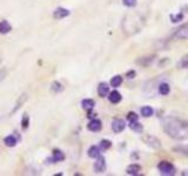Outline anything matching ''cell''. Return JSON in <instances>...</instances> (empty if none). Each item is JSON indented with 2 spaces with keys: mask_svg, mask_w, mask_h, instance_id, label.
Masks as SVG:
<instances>
[{
  "mask_svg": "<svg viewBox=\"0 0 188 176\" xmlns=\"http://www.w3.org/2000/svg\"><path fill=\"white\" fill-rule=\"evenodd\" d=\"M64 91V86L61 85L59 81H53L52 85H51V92L52 93H60V92Z\"/></svg>",
  "mask_w": 188,
  "mask_h": 176,
  "instance_id": "44dd1931",
  "label": "cell"
},
{
  "mask_svg": "<svg viewBox=\"0 0 188 176\" xmlns=\"http://www.w3.org/2000/svg\"><path fill=\"white\" fill-rule=\"evenodd\" d=\"M181 175H188V170H185L183 173H181Z\"/></svg>",
  "mask_w": 188,
  "mask_h": 176,
  "instance_id": "d6a6232c",
  "label": "cell"
},
{
  "mask_svg": "<svg viewBox=\"0 0 188 176\" xmlns=\"http://www.w3.org/2000/svg\"><path fill=\"white\" fill-rule=\"evenodd\" d=\"M2 59H4V57H2V53L0 52V65H1V62H2Z\"/></svg>",
  "mask_w": 188,
  "mask_h": 176,
  "instance_id": "1f68e13d",
  "label": "cell"
},
{
  "mask_svg": "<svg viewBox=\"0 0 188 176\" xmlns=\"http://www.w3.org/2000/svg\"><path fill=\"white\" fill-rule=\"evenodd\" d=\"M125 128H126V123H125V121H123L122 119H114V120L112 121V129H113V131L116 133V134L123 131Z\"/></svg>",
  "mask_w": 188,
  "mask_h": 176,
  "instance_id": "5b68a950",
  "label": "cell"
},
{
  "mask_svg": "<svg viewBox=\"0 0 188 176\" xmlns=\"http://www.w3.org/2000/svg\"><path fill=\"white\" fill-rule=\"evenodd\" d=\"M158 91H159V93H160L161 95H167V94H169V92H170V87H169V85L166 84V82H162V84H160L159 87H158Z\"/></svg>",
  "mask_w": 188,
  "mask_h": 176,
  "instance_id": "ffe728a7",
  "label": "cell"
},
{
  "mask_svg": "<svg viewBox=\"0 0 188 176\" xmlns=\"http://www.w3.org/2000/svg\"><path fill=\"white\" fill-rule=\"evenodd\" d=\"M28 126H29V116L27 114H25L21 119V128L25 131V129L28 128Z\"/></svg>",
  "mask_w": 188,
  "mask_h": 176,
  "instance_id": "cb8c5ba5",
  "label": "cell"
},
{
  "mask_svg": "<svg viewBox=\"0 0 188 176\" xmlns=\"http://www.w3.org/2000/svg\"><path fill=\"white\" fill-rule=\"evenodd\" d=\"M175 151H179L180 154H182V155H186V156H188V146H180V147H176V148H174Z\"/></svg>",
  "mask_w": 188,
  "mask_h": 176,
  "instance_id": "484cf974",
  "label": "cell"
},
{
  "mask_svg": "<svg viewBox=\"0 0 188 176\" xmlns=\"http://www.w3.org/2000/svg\"><path fill=\"white\" fill-rule=\"evenodd\" d=\"M26 100H27V94H22V95H20V96H19V99H18V101H17V104H15V106H14L12 113H14V111H18L21 106L25 104V101H26Z\"/></svg>",
  "mask_w": 188,
  "mask_h": 176,
  "instance_id": "7402d4cb",
  "label": "cell"
},
{
  "mask_svg": "<svg viewBox=\"0 0 188 176\" xmlns=\"http://www.w3.org/2000/svg\"><path fill=\"white\" fill-rule=\"evenodd\" d=\"M163 129L166 134L174 140H185L188 137V126L186 122L176 117H167L163 121Z\"/></svg>",
  "mask_w": 188,
  "mask_h": 176,
  "instance_id": "6da1fadb",
  "label": "cell"
},
{
  "mask_svg": "<svg viewBox=\"0 0 188 176\" xmlns=\"http://www.w3.org/2000/svg\"><path fill=\"white\" fill-rule=\"evenodd\" d=\"M102 128V122L99 119H92L87 124V129L91 131H99Z\"/></svg>",
  "mask_w": 188,
  "mask_h": 176,
  "instance_id": "ba28073f",
  "label": "cell"
},
{
  "mask_svg": "<svg viewBox=\"0 0 188 176\" xmlns=\"http://www.w3.org/2000/svg\"><path fill=\"white\" fill-rule=\"evenodd\" d=\"M69 14H71L69 10L64 8V7H58L53 12V18L57 20H60V19H64V18H67Z\"/></svg>",
  "mask_w": 188,
  "mask_h": 176,
  "instance_id": "8992f818",
  "label": "cell"
},
{
  "mask_svg": "<svg viewBox=\"0 0 188 176\" xmlns=\"http://www.w3.org/2000/svg\"><path fill=\"white\" fill-rule=\"evenodd\" d=\"M65 160V154L59 149H54L52 151V156L49 158H47V161H52V163H57V162H61Z\"/></svg>",
  "mask_w": 188,
  "mask_h": 176,
  "instance_id": "52a82bcc",
  "label": "cell"
},
{
  "mask_svg": "<svg viewBox=\"0 0 188 176\" xmlns=\"http://www.w3.org/2000/svg\"><path fill=\"white\" fill-rule=\"evenodd\" d=\"M127 120L128 122H135V121H139V115L134 113V111H129L127 114Z\"/></svg>",
  "mask_w": 188,
  "mask_h": 176,
  "instance_id": "d4e9b609",
  "label": "cell"
},
{
  "mask_svg": "<svg viewBox=\"0 0 188 176\" xmlns=\"http://www.w3.org/2000/svg\"><path fill=\"white\" fill-rule=\"evenodd\" d=\"M175 37L178 39H188V24L181 26L178 31H176V34Z\"/></svg>",
  "mask_w": 188,
  "mask_h": 176,
  "instance_id": "8fae6325",
  "label": "cell"
},
{
  "mask_svg": "<svg viewBox=\"0 0 188 176\" xmlns=\"http://www.w3.org/2000/svg\"><path fill=\"white\" fill-rule=\"evenodd\" d=\"M100 148H99V146H92V147H89L87 150V155L91 158H96L98 156H100Z\"/></svg>",
  "mask_w": 188,
  "mask_h": 176,
  "instance_id": "5bb4252c",
  "label": "cell"
},
{
  "mask_svg": "<svg viewBox=\"0 0 188 176\" xmlns=\"http://www.w3.org/2000/svg\"><path fill=\"white\" fill-rule=\"evenodd\" d=\"M178 66H179L180 68H188V54H186V55L181 59L180 64H178Z\"/></svg>",
  "mask_w": 188,
  "mask_h": 176,
  "instance_id": "83f0119b",
  "label": "cell"
},
{
  "mask_svg": "<svg viewBox=\"0 0 188 176\" xmlns=\"http://www.w3.org/2000/svg\"><path fill=\"white\" fill-rule=\"evenodd\" d=\"M12 31V26L7 20L0 21V34H7Z\"/></svg>",
  "mask_w": 188,
  "mask_h": 176,
  "instance_id": "9a60e30c",
  "label": "cell"
},
{
  "mask_svg": "<svg viewBox=\"0 0 188 176\" xmlns=\"http://www.w3.org/2000/svg\"><path fill=\"white\" fill-rule=\"evenodd\" d=\"M129 128L135 133H142L143 131V126L139 122V121H135V122H129Z\"/></svg>",
  "mask_w": 188,
  "mask_h": 176,
  "instance_id": "d6986e66",
  "label": "cell"
},
{
  "mask_svg": "<svg viewBox=\"0 0 188 176\" xmlns=\"http://www.w3.org/2000/svg\"><path fill=\"white\" fill-rule=\"evenodd\" d=\"M6 75H7V69L6 68H1L0 69V82L4 81V79L6 78Z\"/></svg>",
  "mask_w": 188,
  "mask_h": 176,
  "instance_id": "f546056e",
  "label": "cell"
},
{
  "mask_svg": "<svg viewBox=\"0 0 188 176\" xmlns=\"http://www.w3.org/2000/svg\"><path fill=\"white\" fill-rule=\"evenodd\" d=\"M141 171V166L140 164H136V163H133L131 166H128L127 169H126V173L128 175H138Z\"/></svg>",
  "mask_w": 188,
  "mask_h": 176,
  "instance_id": "4fadbf2b",
  "label": "cell"
},
{
  "mask_svg": "<svg viewBox=\"0 0 188 176\" xmlns=\"http://www.w3.org/2000/svg\"><path fill=\"white\" fill-rule=\"evenodd\" d=\"M158 169L160 171V174L165 176H172L175 174V168L174 166L168 161H160L158 164Z\"/></svg>",
  "mask_w": 188,
  "mask_h": 176,
  "instance_id": "7a4b0ae2",
  "label": "cell"
},
{
  "mask_svg": "<svg viewBox=\"0 0 188 176\" xmlns=\"http://www.w3.org/2000/svg\"><path fill=\"white\" fill-rule=\"evenodd\" d=\"M154 114V109L151 106H143L141 108V115L143 117H149Z\"/></svg>",
  "mask_w": 188,
  "mask_h": 176,
  "instance_id": "ac0fdd59",
  "label": "cell"
},
{
  "mask_svg": "<svg viewBox=\"0 0 188 176\" xmlns=\"http://www.w3.org/2000/svg\"><path fill=\"white\" fill-rule=\"evenodd\" d=\"M122 81H123V79H122L121 75H115V76H113V78L111 79L109 85L112 86V87H114V88H118V87H120L121 86Z\"/></svg>",
  "mask_w": 188,
  "mask_h": 176,
  "instance_id": "e0dca14e",
  "label": "cell"
},
{
  "mask_svg": "<svg viewBox=\"0 0 188 176\" xmlns=\"http://www.w3.org/2000/svg\"><path fill=\"white\" fill-rule=\"evenodd\" d=\"M94 106H95V101L93 99H84L81 101V107L86 111H89V109H93Z\"/></svg>",
  "mask_w": 188,
  "mask_h": 176,
  "instance_id": "2e32d148",
  "label": "cell"
},
{
  "mask_svg": "<svg viewBox=\"0 0 188 176\" xmlns=\"http://www.w3.org/2000/svg\"><path fill=\"white\" fill-rule=\"evenodd\" d=\"M122 2L127 7H134L136 5V0H122Z\"/></svg>",
  "mask_w": 188,
  "mask_h": 176,
  "instance_id": "f1b7e54d",
  "label": "cell"
},
{
  "mask_svg": "<svg viewBox=\"0 0 188 176\" xmlns=\"http://www.w3.org/2000/svg\"><path fill=\"white\" fill-rule=\"evenodd\" d=\"M106 160H105V157L104 156H98L96 157V161L94 162V167L93 169L94 171L96 173V174H101V173H104L105 170H106Z\"/></svg>",
  "mask_w": 188,
  "mask_h": 176,
  "instance_id": "3957f363",
  "label": "cell"
},
{
  "mask_svg": "<svg viewBox=\"0 0 188 176\" xmlns=\"http://www.w3.org/2000/svg\"><path fill=\"white\" fill-rule=\"evenodd\" d=\"M108 100H109V102H112L113 104H116L122 100V95L118 91H113L111 92V93H108Z\"/></svg>",
  "mask_w": 188,
  "mask_h": 176,
  "instance_id": "30bf717a",
  "label": "cell"
},
{
  "mask_svg": "<svg viewBox=\"0 0 188 176\" xmlns=\"http://www.w3.org/2000/svg\"><path fill=\"white\" fill-rule=\"evenodd\" d=\"M135 75H136L135 71H129V72H127V74H126V76H127L128 79H134Z\"/></svg>",
  "mask_w": 188,
  "mask_h": 176,
  "instance_id": "4dcf8cb0",
  "label": "cell"
},
{
  "mask_svg": "<svg viewBox=\"0 0 188 176\" xmlns=\"http://www.w3.org/2000/svg\"><path fill=\"white\" fill-rule=\"evenodd\" d=\"M18 141H19V137H17L15 135H8L4 139V143L7 147H15L18 144Z\"/></svg>",
  "mask_w": 188,
  "mask_h": 176,
  "instance_id": "7c38bea8",
  "label": "cell"
},
{
  "mask_svg": "<svg viewBox=\"0 0 188 176\" xmlns=\"http://www.w3.org/2000/svg\"><path fill=\"white\" fill-rule=\"evenodd\" d=\"M109 93V85L106 84V82H101L98 86V94L101 98H106Z\"/></svg>",
  "mask_w": 188,
  "mask_h": 176,
  "instance_id": "9c48e42d",
  "label": "cell"
},
{
  "mask_svg": "<svg viewBox=\"0 0 188 176\" xmlns=\"http://www.w3.org/2000/svg\"><path fill=\"white\" fill-rule=\"evenodd\" d=\"M142 141L146 144H148V146H151L152 148H155V149H158V148L161 147V141L159 139H156L155 136H152V135H145V136H142Z\"/></svg>",
  "mask_w": 188,
  "mask_h": 176,
  "instance_id": "277c9868",
  "label": "cell"
},
{
  "mask_svg": "<svg viewBox=\"0 0 188 176\" xmlns=\"http://www.w3.org/2000/svg\"><path fill=\"white\" fill-rule=\"evenodd\" d=\"M183 19V14L182 13H178V14H170V20H172V22H179V21H181Z\"/></svg>",
  "mask_w": 188,
  "mask_h": 176,
  "instance_id": "4316f807",
  "label": "cell"
},
{
  "mask_svg": "<svg viewBox=\"0 0 188 176\" xmlns=\"http://www.w3.org/2000/svg\"><path fill=\"white\" fill-rule=\"evenodd\" d=\"M112 147V142L109 140H101L100 143H99V148L101 151H106Z\"/></svg>",
  "mask_w": 188,
  "mask_h": 176,
  "instance_id": "603a6c76",
  "label": "cell"
}]
</instances>
